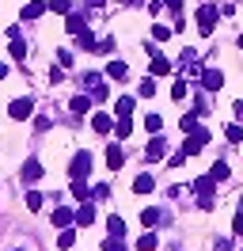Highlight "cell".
<instances>
[{
    "instance_id": "obj_1",
    "label": "cell",
    "mask_w": 243,
    "mask_h": 251,
    "mask_svg": "<svg viewBox=\"0 0 243 251\" xmlns=\"http://www.w3.org/2000/svg\"><path fill=\"white\" fill-rule=\"evenodd\" d=\"M205 141H209V129H201V126H197L194 133L182 141V152H186V156H194V152H201V149H205Z\"/></svg>"
},
{
    "instance_id": "obj_2",
    "label": "cell",
    "mask_w": 243,
    "mask_h": 251,
    "mask_svg": "<svg viewBox=\"0 0 243 251\" xmlns=\"http://www.w3.org/2000/svg\"><path fill=\"white\" fill-rule=\"evenodd\" d=\"M88 172H91V152H76L69 164V179H88Z\"/></svg>"
},
{
    "instance_id": "obj_3",
    "label": "cell",
    "mask_w": 243,
    "mask_h": 251,
    "mask_svg": "<svg viewBox=\"0 0 243 251\" xmlns=\"http://www.w3.org/2000/svg\"><path fill=\"white\" fill-rule=\"evenodd\" d=\"M197 80H201V88H205V92H220L224 73H220V69H201V73H197Z\"/></svg>"
},
{
    "instance_id": "obj_4",
    "label": "cell",
    "mask_w": 243,
    "mask_h": 251,
    "mask_svg": "<svg viewBox=\"0 0 243 251\" xmlns=\"http://www.w3.org/2000/svg\"><path fill=\"white\" fill-rule=\"evenodd\" d=\"M213 19H217V8H213V4H205V8H197V31L205 34V38L213 34Z\"/></svg>"
},
{
    "instance_id": "obj_5",
    "label": "cell",
    "mask_w": 243,
    "mask_h": 251,
    "mask_svg": "<svg viewBox=\"0 0 243 251\" xmlns=\"http://www.w3.org/2000/svg\"><path fill=\"white\" fill-rule=\"evenodd\" d=\"M122 164H125V149H122L118 141H110V149H106V168H110V172H122Z\"/></svg>"
},
{
    "instance_id": "obj_6",
    "label": "cell",
    "mask_w": 243,
    "mask_h": 251,
    "mask_svg": "<svg viewBox=\"0 0 243 251\" xmlns=\"http://www.w3.org/2000/svg\"><path fill=\"white\" fill-rule=\"evenodd\" d=\"M30 110H34V99H15L12 107H8V114H12L15 122H23V118H30Z\"/></svg>"
},
{
    "instance_id": "obj_7",
    "label": "cell",
    "mask_w": 243,
    "mask_h": 251,
    "mask_svg": "<svg viewBox=\"0 0 243 251\" xmlns=\"http://www.w3.org/2000/svg\"><path fill=\"white\" fill-rule=\"evenodd\" d=\"M145 156H148V160H164V156H167V141L160 137V133H152V141H148V149H145Z\"/></svg>"
},
{
    "instance_id": "obj_8",
    "label": "cell",
    "mask_w": 243,
    "mask_h": 251,
    "mask_svg": "<svg viewBox=\"0 0 243 251\" xmlns=\"http://www.w3.org/2000/svg\"><path fill=\"white\" fill-rule=\"evenodd\" d=\"M76 225H84V228H88V225H95V198H88V202L76 209Z\"/></svg>"
},
{
    "instance_id": "obj_9",
    "label": "cell",
    "mask_w": 243,
    "mask_h": 251,
    "mask_svg": "<svg viewBox=\"0 0 243 251\" xmlns=\"http://www.w3.org/2000/svg\"><path fill=\"white\" fill-rule=\"evenodd\" d=\"M148 190H156V175H152V172H141L133 179V194H148Z\"/></svg>"
},
{
    "instance_id": "obj_10",
    "label": "cell",
    "mask_w": 243,
    "mask_h": 251,
    "mask_svg": "<svg viewBox=\"0 0 243 251\" xmlns=\"http://www.w3.org/2000/svg\"><path fill=\"white\" fill-rule=\"evenodd\" d=\"M42 160H27V164H23V183H38V179H42Z\"/></svg>"
},
{
    "instance_id": "obj_11",
    "label": "cell",
    "mask_w": 243,
    "mask_h": 251,
    "mask_svg": "<svg viewBox=\"0 0 243 251\" xmlns=\"http://www.w3.org/2000/svg\"><path fill=\"white\" fill-rule=\"evenodd\" d=\"M46 8H49V4H42V0L27 4V8H23V23H34V19H42V16H46Z\"/></svg>"
},
{
    "instance_id": "obj_12",
    "label": "cell",
    "mask_w": 243,
    "mask_h": 251,
    "mask_svg": "<svg viewBox=\"0 0 243 251\" xmlns=\"http://www.w3.org/2000/svg\"><path fill=\"white\" fill-rule=\"evenodd\" d=\"M73 221H76V213L69 209V205H57V209H53V225H57V228H69Z\"/></svg>"
},
{
    "instance_id": "obj_13",
    "label": "cell",
    "mask_w": 243,
    "mask_h": 251,
    "mask_svg": "<svg viewBox=\"0 0 243 251\" xmlns=\"http://www.w3.org/2000/svg\"><path fill=\"white\" fill-rule=\"evenodd\" d=\"M106 76L110 80H129V65L125 61H110L106 65Z\"/></svg>"
},
{
    "instance_id": "obj_14",
    "label": "cell",
    "mask_w": 243,
    "mask_h": 251,
    "mask_svg": "<svg viewBox=\"0 0 243 251\" xmlns=\"http://www.w3.org/2000/svg\"><path fill=\"white\" fill-rule=\"evenodd\" d=\"M152 76H167V73H171V61H167V57H160V53H152Z\"/></svg>"
},
{
    "instance_id": "obj_15",
    "label": "cell",
    "mask_w": 243,
    "mask_h": 251,
    "mask_svg": "<svg viewBox=\"0 0 243 251\" xmlns=\"http://www.w3.org/2000/svg\"><path fill=\"white\" fill-rule=\"evenodd\" d=\"M133 107H137L133 95H122L118 103H114V114H118V118H125V114H133Z\"/></svg>"
},
{
    "instance_id": "obj_16",
    "label": "cell",
    "mask_w": 243,
    "mask_h": 251,
    "mask_svg": "<svg viewBox=\"0 0 243 251\" xmlns=\"http://www.w3.org/2000/svg\"><path fill=\"white\" fill-rule=\"evenodd\" d=\"M65 31H69V34L88 31V16H69V19H65Z\"/></svg>"
},
{
    "instance_id": "obj_17",
    "label": "cell",
    "mask_w": 243,
    "mask_h": 251,
    "mask_svg": "<svg viewBox=\"0 0 243 251\" xmlns=\"http://www.w3.org/2000/svg\"><path fill=\"white\" fill-rule=\"evenodd\" d=\"M91 103H95L91 95H76L73 103H69V110H73V114H88V110H91Z\"/></svg>"
},
{
    "instance_id": "obj_18",
    "label": "cell",
    "mask_w": 243,
    "mask_h": 251,
    "mask_svg": "<svg viewBox=\"0 0 243 251\" xmlns=\"http://www.w3.org/2000/svg\"><path fill=\"white\" fill-rule=\"evenodd\" d=\"M103 251H129V244H125V236H106Z\"/></svg>"
},
{
    "instance_id": "obj_19",
    "label": "cell",
    "mask_w": 243,
    "mask_h": 251,
    "mask_svg": "<svg viewBox=\"0 0 243 251\" xmlns=\"http://www.w3.org/2000/svg\"><path fill=\"white\" fill-rule=\"evenodd\" d=\"M91 126H95V133H110V114H91Z\"/></svg>"
},
{
    "instance_id": "obj_20",
    "label": "cell",
    "mask_w": 243,
    "mask_h": 251,
    "mask_svg": "<svg viewBox=\"0 0 243 251\" xmlns=\"http://www.w3.org/2000/svg\"><path fill=\"white\" fill-rule=\"evenodd\" d=\"M209 175H213V179H217V183H224V179H228V175H232V172H228V164H224V160H217V164H213V168H209Z\"/></svg>"
},
{
    "instance_id": "obj_21",
    "label": "cell",
    "mask_w": 243,
    "mask_h": 251,
    "mask_svg": "<svg viewBox=\"0 0 243 251\" xmlns=\"http://www.w3.org/2000/svg\"><path fill=\"white\" fill-rule=\"evenodd\" d=\"M156 244H160V236H156V232H145L141 240H137V248H141V251H152Z\"/></svg>"
},
{
    "instance_id": "obj_22",
    "label": "cell",
    "mask_w": 243,
    "mask_h": 251,
    "mask_svg": "<svg viewBox=\"0 0 243 251\" xmlns=\"http://www.w3.org/2000/svg\"><path fill=\"white\" fill-rule=\"evenodd\" d=\"M106 228H110V236H125V221H122L118 213H114V217L106 221Z\"/></svg>"
},
{
    "instance_id": "obj_23",
    "label": "cell",
    "mask_w": 243,
    "mask_h": 251,
    "mask_svg": "<svg viewBox=\"0 0 243 251\" xmlns=\"http://www.w3.org/2000/svg\"><path fill=\"white\" fill-rule=\"evenodd\" d=\"M73 244H76V232H73V228H65V232L57 236V248H61V251H69Z\"/></svg>"
},
{
    "instance_id": "obj_24",
    "label": "cell",
    "mask_w": 243,
    "mask_h": 251,
    "mask_svg": "<svg viewBox=\"0 0 243 251\" xmlns=\"http://www.w3.org/2000/svg\"><path fill=\"white\" fill-rule=\"evenodd\" d=\"M49 12H57V16H69V12H73V0H49Z\"/></svg>"
},
{
    "instance_id": "obj_25",
    "label": "cell",
    "mask_w": 243,
    "mask_h": 251,
    "mask_svg": "<svg viewBox=\"0 0 243 251\" xmlns=\"http://www.w3.org/2000/svg\"><path fill=\"white\" fill-rule=\"evenodd\" d=\"M80 50H91V53L99 50V42H95V34H91V31H80Z\"/></svg>"
},
{
    "instance_id": "obj_26",
    "label": "cell",
    "mask_w": 243,
    "mask_h": 251,
    "mask_svg": "<svg viewBox=\"0 0 243 251\" xmlns=\"http://www.w3.org/2000/svg\"><path fill=\"white\" fill-rule=\"evenodd\" d=\"M145 126H148L152 133H160V129H164V118H160V114L152 110V114H145Z\"/></svg>"
},
{
    "instance_id": "obj_27",
    "label": "cell",
    "mask_w": 243,
    "mask_h": 251,
    "mask_svg": "<svg viewBox=\"0 0 243 251\" xmlns=\"http://www.w3.org/2000/svg\"><path fill=\"white\" fill-rule=\"evenodd\" d=\"M114 129H118V137H129V133H133V118H129V114H125V118H118V126H114Z\"/></svg>"
},
{
    "instance_id": "obj_28",
    "label": "cell",
    "mask_w": 243,
    "mask_h": 251,
    "mask_svg": "<svg viewBox=\"0 0 243 251\" xmlns=\"http://www.w3.org/2000/svg\"><path fill=\"white\" fill-rule=\"evenodd\" d=\"M137 95H141V99H152V95H156V80H141Z\"/></svg>"
},
{
    "instance_id": "obj_29",
    "label": "cell",
    "mask_w": 243,
    "mask_h": 251,
    "mask_svg": "<svg viewBox=\"0 0 243 251\" xmlns=\"http://www.w3.org/2000/svg\"><path fill=\"white\" fill-rule=\"evenodd\" d=\"M141 221H145V225H160V221H164V213H160V209H145V213H141Z\"/></svg>"
},
{
    "instance_id": "obj_30",
    "label": "cell",
    "mask_w": 243,
    "mask_h": 251,
    "mask_svg": "<svg viewBox=\"0 0 243 251\" xmlns=\"http://www.w3.org/2000/svg\"><path fill=\"white\" fill-rule=\"evenodd\" d=\"M197 129V114L190 110V114H182V133H194Z\"/></svg>"
},
{
    "instance_id": "obj_31",
    "label": "cell",
    "mask_w": 243,
    "mask_h": 251,
    "mask_svg": "<svg viewBox=\"0 0 243 251\" xmlns=\"http://www.w3.org/2000/svg\"><path fill=\"white\" fill-rule=\"evenodd\" d=\"M224 137H228L232 145H240V141H243V126H228V129H224Z\"/></svg>"
},
{
    "instance_id": "obj_32",
    "label": "cell",
    "mask_w": 243,
    "mask_h": 251,
    "mask_svg": "<svg viewBox=\"0 0 243 251\" xmlns=\"http://www.w3.org/2000/svg\"><path fill=\"white\" fill-rule=\"evenodd\" d=\"M42 202H46V198L38 194V190H30V194H27V209H30V213H34V209H42Z\"/></svg>"
},
{
    "instance_id": "obj_33",
    "label": "cell",
    "mask_w": 243,
    "mask_h": 251,
    "mask_svg": "<svg viewBox=\"0 0 243 251\" xmlns=\"http://www.w3.org/2000/svg\"><path fill=\"white\" fill-rule=\"evenodd\" d=\"M186 92H190V84H186V76H182V80H175V88H171V95H175V99H186Z\"/></svg>"
},
{
    "instance_id": "obj_34",
    "label": "cell",
    "mask_w": 243,
    "mask_h": 251,
    "mask_svg": "<svg viewBox=\"0 0 243 251\" xmlns=\"http://www.w3.org/2000/svg\"><path fill=\"white\" fill-rule=\"evenodd\" d=\"M152 38H156V42H164V38H171V27H164V23H156V27H152Z\"/></svg>"
},
{
    "instance_id": "obj_35",
    "label": "cell",
    "mask_w": 243,
    "mask_h": 251,
    "mask_svg": "<svg viewBox=\"0 0 243 251\" xmlns=\"http://www.w3.org/2000/svg\"><path fill=\"white\" fill-rule=\"evenodd\" d=\"M12 57H15V61H23V57H27V46H23L19 38H12Z\"/></svg>"
},
{
    "instance_id": "obj_36",
    "label": "cell",
    "mask_w": 243,
    "mask_h": 251,
    "mask_svg": "<svg viewBox=\"0 0 243 251\" xmlns=\"http://www.w3.org/2000/svg\"><path fill=\"white\" fill-rule=\"evenodd\" d=\"M57 65H65V69H69V65H73V53H69V50H57Z\"/></svg>"
},
{
    "instance_id": "obj_37",
    "label": "cell",
    "mask_w": 243,
    "mask_h": 251,
    "mask_svg": "<svg viewBox=\"0 0 243 251\" xmlns=\"http://www.w3.org/2000/svg\"><path fill=\"white\" fill-rule=\"evenodd\" d=\"M91 198H110V187H106V183H99V187L91 190Z\"/></svg>"
},
{
    "instance_id": "obj_38",
    "label": "cell",
    "mask_w": 243,
    "mask_h": 251,
    "mask_svg": "<svg viewBox=\"0 0 243 251\" xmlns=\"http://www.w3.org/2000/svg\"><path fill=\"white\" fill-rule=\"evenodd\" d=\"M232 232H236V236H243V209L236 213V221H232Z\"/></svg>"
},
{
    "instance_id": "obj_39",
    "label": "cell",
    "mask_w": 243,
    "mask_h": 251,
    "mask_svg": "<svg viewBox=\"0 0 243 251\" xmlns=\"http://www.w3.org/2000/svg\"><path fill=\"white\" fill-rule=\"evenodd\" d=\"M164 8H171V12L179 16V12H182V0H164Z\"/></svg>"
},
{
    "instance_id": "obj_40",
    "label": "cell",
    "mask_w": 243,
    "mask_h": 251,
    "mask_svg": "<svg viewBox=\"0 0 243 251\" xmlns=\"http://www.w3.org/2000/svg\"><path fill=\"white\" fill-rule=\"evenodd\" d=\"M232 110H236V118L243 122V99H236V103H232Z\"/></svg>"
},
{
    "instance_id": "obj_41",
    "label": "cell",
    "mask_w": 243,
    "mask_h": 251,
    "mask_svg": "<svg viewBox=\"0 0 243 251\" xmlns=\"http://www.w3.org/2000/svg\"><path fill=\"white\" fill-rule=\"evenodd\" d=\"M8 73H12V69H8V61H0V84L8 80Z\"/></svg>"
},
{
    "instance_id": "obj_42",
    "label": "cell",
    "mask_w": 243,
    "mask_h": 251,
    "mask_svg": "<svg viewBox=\"0 0 243 251\" xmlns=\"http://www.w3.org/2000/svg\"><path fill=\"white\" fill-rule=\"evenodd\" d=\"M217 251H232V240H217Z\"/></svg>"
},
{
    "instance_id": "obj_43",
    "label": "cell",
    "mask_w": 243,
    "mask_h": 251,
    "mask_svg": "<svg viewBox=\"0 0 243 251\" xmlns=\"http://www.w3.org/2000/svg\"><path fill=\"white\" fill-rule=\"evenodd\" d=\"M106 0H88V8H103Z\"/></svg>"
},
{
    "instance_id": "obj_44",
    "label": "cell",
    "mask_w": 243,
    "mask_h": 251,
    "mask_svg": "<svg viewBox=\"0 0 243 251\" xmlns=\"http://www.w3.org/2000/svg\"><path fill=\"white\" fill-rule=\"evenodd\" d=\"M125 4H141V0H125Z\"/></svg>"
},
{
    "instance_id": "obj_45",
    "label": "cell",
    "mask_w": 243,
    "mask_h": 251,
    "mask_svg": "<svg viewBox=\"0 0 243 251\" xmlns=\"http://www.w3.org/2000/svg\"><path fill=\"white\" fill-rule=\"evenodd\" d=\"M240 46H243V34H240Z\"/></svg>"
}]
</instances>
